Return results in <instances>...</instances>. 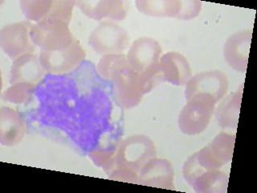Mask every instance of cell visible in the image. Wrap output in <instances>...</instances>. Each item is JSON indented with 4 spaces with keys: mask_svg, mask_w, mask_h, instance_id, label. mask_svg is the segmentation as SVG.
Instances as JSON below:
<instances>
[{
    "mask_svg": "<svg viewBox=\"0 0 257 193\" xmlns=\"http://www.w3.org/2000/svg\"><path fill=\"white\" fill-rule=\"evenodd\" d=\"M216 104L211 96L199 95L188 100L179 117L180 131L187 135H198L207 129Z\"/></svg>",
    "mask_w": 257,
    "mask_h": 193,
    "instance_id": "5",
    "label": "cell"
},
{
    "mask_svg": "<svg viewBox=\"0 0 257 193\" xmlns=\"http://www.w3.org/2000/svg\"><path fill=\"white\" fill-rule=\"evenodd\" d=\"M32 25L24 20L8 24L0 31V47L12 60L23 55L33 54L36 51L30 36Z\"/></svg>",
    "mask_w": 257,
    "mask_h": 193,
    "instance_id": "7",
    "label": "cell"
},
{
    "mask_svg": "<svg viewBox=\"0 0 257 193\" xmlns=\"http://www.w3.org/2000/svg\"><path fill=\"white\" fill-rule=\"evenodd\" d=\"M174 169L172 165L167 159H151L145 165L139 172V183L162 187V188H174Z\"/></svg>",
    "mask_w": 257,
    "mask_h": 193,
    "instance_id": "11",
    "label": "cell"
},
{
    "mask_svg": "<svg viewBox=\"0 0 257 193\" xmlns=\"http://www.w3.org/2000/svg\"><path fill=\"white\" fill-rule=\"evenodd\" d=\"M137 8L143 14L159 17L178 19L181 1L176 0H140L136 2Z\"/></svg>",
    "mask_w": 257,
    "mask_h": 193,
    "instance_id": "16",
    "label": "cell"
},
{
    "mask_svg": "<svg viewBox=\"0 0 257 193\" xmlns=\"http://www.w3.org/2000/svg\"><path fill=\"white\" fill-rule=\"evenodd\" d=\"M34 89L35 84L16 83L3 92L2 99L8 103L23 104L30 99Z\"/></svg>",
    "mask_w": 257,
    "mask_h": 193,
    "instance_id": "20",
    "label": "cell"
},
{
    "mask_svg": "<svg viewBox=\"0 0 257 193\" xmlns=\"http://www.w3.org/2000/svg\"><path fill=\"white\" fill-rule=\"evenodd\" d=\"M156 157L155 144L146 135H133L123 141L116 154V167L139 175L148 162Z\"/></svg>",
    "mask_w": 257,
    "mask_h": 193,
    "instance_id": "3",
    "label": "cell"
},
{
    "mask_svg": "<svg viewBox=\"0 0 257 193\" xmlns=\"http://www.w3.org/2000/svg\"><path fill=\"white\" fill-rule=\"evenodd\" d=\"M240 99L241 93L239 95L237 92L235 95L230 96L218 109V119L223 127H232L233 123L237 124L239 119Z\"/></svg>",
    "mask_w": 257,
    "mask_h": 193,
    "instance_id": "19",
    "label": "cell"
},
{
    "mask_svg": "<svg viewBox=\"0 0 257 193\" xmlns=\"http://www.w3.org/2000/svg\"><path fill=\"white\" fill-rule=\"evenodd\" d=\"M86 56L78 40L67 48L56 51H41L40 60L43 68L52 74H63L73 70Z\"/></svg>",
    "mask_w": 257,
    "mask_h": 193,
    "instance_id": "8",
    "label": "cell"
},
{
    "mask_svg": "<svg viewBox=\"0 0 257 193\" xmlns=\"http://www.w3.org/2000/svg\"><path fill=\"white\" fill-rule=\"evenodd\" d=\"M227 88L228 80L223 72L220 71L201 72L189 80L186 85L185 96L188 101L199 95H207L217 103L227 93Z\"/></svg>",
    "mask_w": 257,
    "mask_h": 193,
    "instance_id": "9",
    "label": "cell"
},
{
    "mask_svg": "<svg viewBox=\"0 0 257 193\" xmlns=\"http://www.w3.org/2000/svg\"><path fill=\"white\" fill-rule=\"evenodd\" d=\"M251 32H237L227 39L224 45V58L227 64L238 72L247 70Z\"/></svg>",
    "mask_w": 257,
    "mask_h": 193,
    "instance_id": "12",
    "label": "cell"
},
{
    "mask_svg": "<svg viewBox=\"0 0 257 193\" xmlns=\"http://www.w3.org/2000/svg\"><path fill=\"white\" fill-rule=\"evenodd\" d=\"M26 123L22 116L10 107L0 110V143L4 147H14L26 134Z\"/></svg>",
    "mask_w": 257,
    "mask_h": 193,
    "instance_id": "13",
    "label": "cell"
},
{
    "mask_svg": "<svg viewBox=\"0 0 257 193\" xmlns=\"http://www.w3.org/2000/svg\"><path fill=\"white\" fill-rule=\"evenodd\" d=\"M53 0H22L20 8L25 18L39 23L48 17Z\"/></svg>",
    "mask_w": 257,
    "mask_h": 193,
    "instance_id": "18",
    "label": "cell"
},
{
    "mask_svg": "<svg viewBox=\"0 0 257 193\" xmlns=\"http://www.w3.org/2000/svg\"><path fill=\"white\" fill-rule=\"evenodd\" d=\"M162 47L155 39L141 37L133 42L127 54L128 66L135 72L148 76L155 83L163 82L159 71Z\"/></svg>",
    "mask_w": 257,
    "mask_h": 193,
    "instance_id": "1",
    "label": "cell"
},
{
    "mask_svg": "<svg viewBox=\"0 0 257 193\" xmlns=\"http://www.w3.org/2000/svg\"><path fill=\"white\" fill-rule=\"evenodd\" d=\"M31 40L42 51H56L67 48L74 41L68 24L53 19H44L33 24Z\"/></svg>",
    "mask_w": 257,
    "mask_h": 193,
    "instance_id": "4",
    "label": "cell"
},
{
    "mask_svg": "<svg viewBox=\"0 0 257 193\" xmlns=\"http://www.w3.org/2000/svg\"><path fill=\"white\" fill-rule=\"evenodd\" d=\"M130 42L128 33L118 24L103 21L95 28L88 38V44L99 54H120Z\"/></svg>",
    "mask_w": 257,
    "mask_h": 193,
    "instance_id": "6",
    "label": "cell"
},
{
    "mask_svg": "<svg viewBox=\"0 0 257 193\" xmlns=\"http://www.w3.org/2000/svg\"><path fill=\"white\" fill-rule=\"evenodd\" d=\"M90 158L98 167L105 171H112L116 166V155L114 152L107 151H96L90 153Z\"/></svg>",
    "mask_w": 257,
    "mask_h": 193,
    "instance_id": "22",
    "label": "cell"
},
{
    "mask_svg": "<svg viewBox=\"0 0 257 193\" xmlns=\"http://www.w3.org/2000/svg\"><path fill=\"white\" fill-rule=\"evenodd\" d=\"M75 4V1H53L50 13L47 18L60 20L69 24L72 20V10L74 8Z\"/></svg>",
    "mask_w": 257,
    "mask_h": 193,
    "instance_id": "21",
    "label": "cell"
},
{
    "mask_svg": "<svg viewBox=\"0 0 257 193\" xmlns=\"http://www.w3.org/2000/svg\"><path fill=\"white\" fill-rule=\"evenodd\" d=\"M109 175V179L113 180L124 181L130 183H139V175L138 173L126 170V169L116 168L112 170Z\"/></svg>",
    "mask_w": 257,
    "mask_h": 193,
    "instance_id": "24",
    "label": "cell"
},
{
    "mask_svg": "<svg viewBox=\"0 0 257 193\" xmlns=\"http://www.w3.org/2000/svg\"><path fill=\"white\" fill-rule=\"evenodd\" d=\"M112 81L117 103L126 109L138 106L143 96L155 86L151 79L135 72L131 67L119 72Z\"/></svg>",
    "mask_w": 257,
    "mask_h": 193,
    "instance_id": "2",
    "label": "cell"
},
{
    "mask_svg": "<svg viewBox=\"0 0 257 193\" xmlns=\"http://www.w3.org/2000/svg\"><path fill=\"white\" fill-rule=\"evenodd\" d=\"M76 4L85 16L95 20L120 21L127 14L121 1H78Z\"/></svg>",
    "mask_w": 257,
    "mask_h": 193,
    "instance_id": "15",
    "label": "cell"
},
{
    "mask_svg": "<svg viewBox=\"0 0 257 193\" xmlns=\"http://www.w3.org/2000/svg\"><path fill=\"white\" fill-rule=\"evenodd\" d=\"M44 72L40 57L35 54L23 55L12 63L10 83H28L36 85L42 80Z\"/></svg>",
    "mask_w": 257,
    "mask_h": 193,
    "instance_id": "14",
    "label": "cell"
},
{
    "mask_svg": "<svg viewBox=\"0 0 257 193\" xmlns=\"http://www.w3.org/2000/svg\"><path fill=\"white\" fill-rule=\"evenodd\" d=\"M159 74L162 81L174 85H184L192 77L191 66L187 58L179 52H167L159 60Z\"/></svg>",
    "mask_w": 257,
    "mask_h": 193,
    "instance_id": "10",
    "label": "cell"
},
{
    "mask_svg": "<svg viewBox=\"0 0 257 193\" xmlns=\"http://www.w3.org/2000/svg\"><path fill=\"white\" fill-rule=\"evenodd\" d=\"M128 67L130 66L125 55H104L97 64V71L103 79L112 81L119 72Z\"/></svg>",
    "mask_w": 257,
    "mask_h": 193,
    "instance_id": "17",
    "label": "cell"
},
{
    "mask_svg": "<svg viewBox=\"0 0 257 193\" xmlns=\"http://www.w3.org/2000/svg\"><path fill=\"white\" fill-rule=\"evenodd\" d=\"M202 4L198 1H181L179 20H189L194 19L199 14Z\"/></svg>",
    "mask_w": 257,
    "mask_h": 193,
    "instance_id": "23",
    "label": "cell"
}]
</instances>
